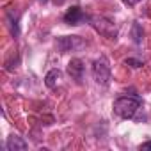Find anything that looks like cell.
Instances as JSON below:
<instances>
[{"label":"cell","instance_id":"cell-1","mask_svg":"<svg viewBox=\"0 0 151 151\" xmlns=\"http://www.w3.org/2000/svg\"><path fill=\"white\" fill-rule=\"evenodd\" d=\"M140 107V98L135 96H121L114 101V112L121 119H132Z\"/></svg>","mask_w":151,"mask_h":151},{"label":"cell","instance_id":"cell-2","mask_svg":"<svg viewBox=\"0 0 151 151\" xmlns=\"http://www.w3.org/2000/svg\"><path fill=\"white\" fill-rule=\"evenodd\" d=\"M110 62L105 55H100L94 64H93V77H94V82L100 84V86H109L110 82Z\"/></svg>","mask_w":151,"mask_h":151},{"label":"cell","instance_id":"cell-3","mask_svg":"<svg viewBox=\"0 0 151 151\" xmlns=\"http://www.w3.org/2000/svg\"><path fill=\"white\" fill-rule=\"evenodd\" d=\"M55 46L60 53H68V52L82 50L86 46V41L80 36H60V37H57Z\"/></svg>","mask_w":151,"mask_h":151},{"label":"cell","instance_id":"cell-4","mask_svg":"<svg viewBox=\"0 0 151 151\" xmlns=\"http://www.w3.org/2000/svg\"><path fill=\"white\" fill-rule=\"evenodd\" d=\"M91 23H93V27H94L101 36L109 37V39H114V37L117 36V29L114 27V23H112L110 20L103 18V16H93V18H91Z\"/></svg>","mask_w":151,"mask_h":151},{"label":"cell","instance_id":"cell-5","mask_svg":"<svg viewBox=\"0 0 151 151\" xmlns=\"http://www.w3.org/2000/svg\"><path fill=\"white\" fill-rule=\"evenodd\" d=\"M64 23H68V25H82L84 22H87V20H91L78 6H73V7H69L68 9V13L64 14Z\"/></svg>","mask_w":151,"mask_h":151},{"label":"cell","instance_id":"cell-6","mask_svg":"<svg viewBox=\"0 0 151 151\" xmlns=\"http://www.w3.org/2000/svg\"><path fill=\"white\" fill-rule=\"evenodd\" d=\"M84 71H86V64H84L82 59H71L68 62V75L77 84H82V80H84Z\"/></svg>","mask_w":151,"mask_h":151},{"label":"cell","instance_id":"cell-7","mask_svg":"<svg viewBox=\"0 0 151 151\" xmlns=\"http://www.w3.org/2000/svg\"><path fill=\"white\" fill-rule=\"evenodd\" d=\"M6 147H7V151H25L27 147H29V144L20 137V135H16V133H11L9 137H7V142H6Z\"/></svg>","mask_w":151,"mask_h":151},{"label":"cell","instance_id":"cell-8","mask_svg":"<svg viewBox=\"0 0 151 151\" xmlns=\"http://www.w3.org/2000/svg\"><path fill=\"white\" fill-rule=\"evenodd\" d=\"M59 78H60V71L59 69H50L48 73H46V77H45V84H46V87H55L57 86V82H59Z\"/></svg>","mask_w":151,"mask_h":151},{"label":"cell","instance_id":"cell-9","mask_svg":"<svg viewBox=\"0 0 151 151\" xmlns=\"http://www.w3.org/2000/svg\"><path fill=\"white\" fill-rule=\"evenodd\" d=\"M142 36H144V32H142L140 25H139V23H135V25H133V41L139 45V43L142 41Z\"/></svg>","mask_w":151,"mask_h":151},{"label":"cell","instance_id":"cell-10","mask_svg":"<svg viewBox=\"0 0 151 151\" xmlns=\"http://www.w3.org/2000/svg\"><path fill=\"white\" fill-rule=\"evenodd\" d=\"M139 147H140V149H151V140H147V142H144V144H140Z\"/></svg>","mask_w":151,"mask_h":151},{"label":"cell","instance_id":"cell-11","mask_svg":"<svg viewBox=\"0 0 151 151\" xmlns=\"http://www.w3.org/2000/svg\"><path fill=\"white\" fill-rule=\"evenodd\" d=\"M123 2H124L126 6H135V4L139 2V0H123Z\"/></svg>","mask_w":151,"mask_h":151},{"label":"cell","instance_id":"cell-12","mask_svg":"<svg viewBox=\"0 0 151 151\" xmlns=\"http://www.w3.org/2000/svg\"><path fill=\"white\" fill-rule=\"evenodd\" d=\"M62 2H64V0H53V4H57V6H60Z\"/></svg>","mask_w":151,"mask_h":151}]
</instances>
